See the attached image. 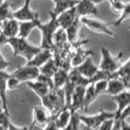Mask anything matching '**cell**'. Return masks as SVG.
<instances>
[{
    "instance_id": "7dc6e473",
    "label": "cell",
    "mask_w": 130,
    "mask_h": 130,
    "mask_svg": "<svg viewBox=\"0 0 130 130\" xmlns=\"http://www.w3.org/2000/svg\"><path fill=\"white\" fill-rule=\"evenodd\" d=\"M129 29H130V26H129Z\"/></svg>"
},
{
    "instance_id": "ab89813d",
    "label": "cell",
    "mask_w": 130,
    "mask_h": 130,
    "mask_svg": "<svg viewBox=\"0 0 130 130\" xmlns=\"http://www.w3.org/2000/svg\"><path fill=\"white\" fill-rule=\"evenodd\" d=\"M7 37L4 35V34L0 32V46H2V45H5V44H7Z\"/></svg>"
},
{
    "instance_id": "484cf974",
    "label": "cell",
    "mask_w": 130,
    "mask_h": 130,
    "mask_svg": "<svg viewBox=\"0 0 130 130\" xmlns=\"http://www.w3.org/2000/svg\"><path fill=\"white\" fill-rule=\"evenodd\" d=\"M119 78L123 82L124 84H127L130 80V58L128 59V61L126 63H123L122 66H120L117 70Z\"/></svg>"
},
{
    "instance_id": "ee69618b",
    "label": "cell",
    "mask_w": 130,
    "mask_h": 130,
    "mask_svg": "<svg viewBox=\"0 0 130 130\" xmlns=\"http://www.w3.org/2000/svg\"><path fill=\"white\" fill-rule=\"evenodd\" d=\"M4 1H5V0H0V5H1L2 2H4Z\"/></svg>"
},
{
    "instance_id": "ffe728a7",
    "label": "cell",
    "mask_w": 130,
    "mask_h": 130,
    "mask_svg": "<svg viewBox=\"0 0 130 130\" xmlns=\"http://www.w3.org/2000/svg\"><path fill=\"white\" fill-rule=\"evenodd\" d=\"M25 84H26V86L28 87L29 89H32V91L35 93L37 96L40 97V99H43L45 95L49 93L50 91H51V88H50L47 85L41 83V82L39 80H29V82H25ZM53 89V88H52Z\"/></svg>"
},
{
    "instance_id": "4316f807",
    "label": "cell",
    "mask_w": 130,
    "mask_h": 130,
    "mask_svg": "<svg viewBox=\"0 0 130 130\" xmlns=\"http://www.w3.org/2000/svg\"><path fill=\"white\" fill-rule=\"evenodd\" d=\"M12 18L11 5L9 1H4L0 5V22H5L7 19Z\"/></svg>"
},
{
    "instance_id": "ba28073f",
    "label": "cell",
    "mask_w": 130,
    "mask_h": 130,
    "mask_svg": "<svg viewBox=\"0 0 130 130\" xmlns=\"http://www.w3.org/2000/svg\"><path fill=\"white\" fill-rule=\"evenodd\" d=\"M31 1L32 0H25L23 7L16 11H12V18L17 19L18 22H25V21H33L39 17V14L34 12L31 9Z\"/></svg>"
},
{
    "instance_id": "6da1fadb",
    "label": "cell",
    "mask_w": 130,
    "mask_h": 130,
    "mask_svg": "<svg viewBox=\"0 0 130 130\" xmlns=\"http://www.w3.org/2000/svg\"><path fill=\"white\" fill-rule=\"evenodd\" d=\"M7 44L11 46L15 57H23L26 61L31 60L41 50L40 46L32 45L31 43L27 42L26 39H23V37L19 36L8 39L7 40Z\"/></svg>"
},
{
    "instance_id": "8fae6325",
    "label": "cell",
    "mask_w": 130,
    "mask_h": 130,
    "mask_svg": "<svg viewBox=\"0 0 130 130\" xmlns=\"http://www.w3.org/2000/svg\"><path fill=\"white\" fill-rule=\"evenodd\" d=\"M74 69L78 72V74H80L82 76L91 79L95 75V72L99 70V67H96L94 64L93 60H92V57H88V58L85 59L80 64L74 67Z\"/></svg>"
},
{
    "instance_id": "7bdbcfd3",
    "label": "cell",
    "mask_w": 130,
    "mask_h": 130,
    "mask_svg": "<svg viewBox=\"0 0 130 130\" xmlns=\"http://www.w3.org/2000/svg\"><path fill=\"white\" fill-rule=\"evenodd\" d=\"M126 89H127V91H128V92H130V80H129L128 83L126 84Z\"/></svg>"
},
{
    "instance_id": "1f68e13d",
    "label": "cell",
    "mask_w": 130,
    "mask_h": 130,
    "mask_svg": "<svg viewBox=\"0 0 130 130\" xmlns=\"http://www.w3.org/2000/svg\"><path fill=\"white\" fill-rule=\"evenodd\" d=\"M22 83L16 78V77H14V76H11L10 75V76L7 78V80H6L7 91H14V89H16Z\"/></svg>"
},
{
    "instance_id": "5bb4252c",
    "label": "cell",
    "mask_w": 130,
    "mask_h": 130,
    "mask_svg": "<svg viewBox=\"0 0 130 130\" xmlns=\"http://www.w3.org/2000/svg\"><path fill=\"white\" fill-rule=\"evenodd\" d=\"M111 100L116 102L117 105H118L117 106V110H116V117H114V119H116L120 116V113L123 111L124 107L128 106L130 104V92L123 91L117 95H112Z\"/></svg>"
},
{
    "instance_id": "b9f144b4",
    "label": "cell",
    "mask_w": 130,
    "mask_h": 130,
    "mask_svg": "<svg viewBox=\"0 0 130 130\" xmlns=\"http://www.w3.org/2000/svg\"><path fill=\"white\" fill-rule=\"evenodd\" d=\"M93 4L95 5H99V4H101V2H103V1H110V0H91Z\"/></svg>"
},
{
    "instance_id": "e575fe53",
    "label": "cell",
    "mask_w": 130,
    "mask_h": 130,
    "mask_svg": "<svg viewBox=\"0 0 130 130\" xmlns=\"http://www.w3.org/2000/svg\"><path fill=\"white\" fill-rule=\"evenodd\" d=\"M130 117V104L128 106H126L123 109V111L120 113V116L118 117V118H116V120H119L120 122H123V121H126L127 119H128Z\"/></svg>"
},
{
    "instance_id": "3957f363",
    "label": "cell",
    "mask_w": 130,
    "mask_h": 130,
    "mask_svg": "<svg viewBox=\"0 0 130 130\" xmlns=\"http://www.w3.org/2000/svg\"><path fill=\"white\" fill-rule=\"evenodd\" d=\"M42 104L46 110L51 112V116L59 113L64 106V92L63 88H53L41 99Z\"/></svg>"
},
{
    "instance_id": "cb8c5ba5",
    "label": "cell",
    "mask_w": 130,
    "mask_h": 130,
    "mask_svg": "<svg viewBox=\"0 0 130 130\" xmlns=\"http://www.w3.org/2000/svg\"><path fill=\"white\" fill-rule=\"evenodd\" d=\"M58 68H59L58 63H57L56 60H54L53 57H52V58H50L44 64H42L39 69H40V72H41L42 75H45V76L52 78V77L54 76V74H56V71L58 70Z\"/></svg>"
},
{
    "instance_id": "74e56055",
    "label": "cell",
    "mask_w": 130,
    "mask_h": 130,
    "mask_svg": "<svg viewBox=\"0 0 130 130\" xmlns=\"http://www.w3.org/2000/svg\"><path fill=\"white\" fill-rule=\"evenodd\" d=\"M7 130H33V127H29V129L27 128V127H22V128H19V127H16V126H14V124L11 123V121L9 122V124H8V128H7Z\"/></svg>"
},
{
    "instance_id": "d6986e66",
    "label": "cell",
    "mask_w": 130,
    "mask_h": 130,
    "mask_svg": "<svg viewBox=\"0 0 130 130\" xmlns=\"http://www.w3.org/2000/svg\"><path fill=\"white\" fill-rule=\"evenodd\" d=\"M71 113H72V110L70 109V107L69 106H63L59 113L54 114V117H56L57 128H58L59 130H62L64 127L67 126V123H68L69 120H70Z\"/></svg>"
},
{
    "instance_id": "44dd1931",
    "label": "cell",
    "mask_w": 130,
    "mask_h": 130,
    "mask_svg": "<svg viewBox=\"0 0 130 130\" xmlns=\"http://www.w3.org/2000/svg\"><path fill=\"white\" fill-rule=\"evenodd\" d=\"M80 17L77 16L75 18V21L67 27L64 31L67 34V41L70 42V43H75L77 41V37H78V31H79V26H80Z\"/></svg>"
},
{
    "instance_id": "603a6c76",
    "label": "cell",
    "mask_w": 130,
    "mask_h": 130,
    "mask_svg": "<svg viewBox=\"0 0 130 130\" xmlns=\"http://www.w3.org/2000/svg\"><path fill=\"white\" fill-rule=\"evenodd\" d=\"M68 72L69 71L67 69L59 67L58 70L54 74V76L52 77V79H53V88H63V86L68 80Z\"/></svg>"
},
{
    "instance_id": "8992f818",
    "label": "cell",
    "mask_w": 130,
    "mask_h": 130,
    "mask_svg": "<svg viewBox=\"0 0 130 130\" xmlns=\"http://www.w3.org/2000/svg\"><path fill=\"white\" fill-rule=\"evenodd\" d=\"M80 23L84 24L87 28H89L92 32L97 34H104L110 37H114L116 34L109 28L110 24H105L103 22L96 21V19H92V18H87V17H80Z\"/></svg>"
},
{
    "instance_id": "60d3db41",
    "label": "cell",
    "mask_w": 130,
    "mask_h": 130,
    "mask_svg": "<svg viewBox=\"0 0 130 130\" xmlns=\"http://www.w3.org/2000/svg\"><path fill=\"white\" fill-rule=\"evenodd\" d=\"M121 123V130H130V124H127L126 121L120 122Z\"/></svg>"
},
{
    "instance_id": "5b68a950",
    "label": "cell",
    "mask_w": 130,
    "mask_h": 130,
    "mask_svg": "<svg viewBox=\"0 0 130 130\" xmlns=\"http://www.w3.org/2000/svg\"><path fill=\"white\" fill-rule=\"evenodd\" d=\"M116 117V111L113 112H107V111H101L99 112L95 116H83V114H79V119H80V122L84 123L87 128H91L94 130H97L106 120L110 119H114Z\"/></svg>"
},
{
    "instance_id": "2e32d148",
    "label": "cell",
    "mask_w": 130,
    "mask_h": 130,
    "mask_svg": "<svg viewBox=\"0 0 130 130\" xmlns=\"http://www.w3.org/2000/svg\"><path fill=\"white\" fill-rule=\"evenodd\" d=\"M76 17H77V15H76V9H75V7L69 8V9H67L66 11L61 12L60 15L57 16V21H58L59 27L66 29L67 27L75 21Z\"/></svg>"
},
{
    "instance_id": "7402d4cb",
    "label": "cell",
    "mask_w": 130,
    "mask_h": 130,
    "mask_svg": "<svg viewBox=\"0 0 130 130\" xmlns=\"http://www.w3.org/2000/svg\"><path fill=\"white\" fill-rule=\"evenodd\" d=\"M78 1L79 0H58L57 2H54V8L52 11H50V14L58 16L61 12L66 11L67 9L75 7Z\"/></svg>"
},
{
    "instance_id": "4dcf8cb0",
    "label": "cell",
    "mask_w": 130,
    "mask_h": 130,
    "mask_svg": "<svg viewBox=\"0 0 130 130\" xmlns=\"http://www.w3.org/2000/svg\"><path fill=\"white\" fill-rule=\"evenodd\" d=\"M127 18H130V2L127 5H124L122 11L120 12V17L116 22H113V23H111V24L114 25V26H119V25H121Z\"/></svg>"
},
{
    "instance_id": "d6a6232c",
    "label": "cell",
    "mask_w": 130,
    "mask_h": 130,
    "mask_svg": "<svg viewBox=\"0 0 130 130\" xmlns=\"http://www.w3.org/2000/svg\"><path fill=\"white\" fill-rule=\"evenodd\" d=\"M35 80H39V82H41V83L47 85V86H49L51 89L53 88V79L50 78V77H47V76H45V75H42L41 72H40L39 76L36 77Z\"/></svg>"
},
{
    "instance_id": "f6af8a7d",
    "label": "cell",
    "mask_w": 130,
    "mask_h": 130,
    "mask_svg": "<svg viewBox=\"0 0 130 130\" xmlns=\"http://www.w3.org/2000/svg\"><path fill=\"white\" fill-rule=\"evenodd\" d=\"M52 1H53V2H57V1H58V0H52Z\"/></svg>"
},
{
    "instance_id": "d590c367",
    "label": "cell",
    "mask_w": 130,
    "mask_h": 130,
    "mask_svg": "<svg viewBox=\"0 0 130 130\" xmlns=\"http://www.w3.org/2000/svg\"><path fill=\"white\" fill-rule=\"evenodd\" d=\"M112 124H113V119H110V120H106L105 122H104L103 124H102L101 127H100L97 130H110L112 127Z\"/></svg>"
},
{
    "instance_id": "7a4b0ae2",
    "label": "cell",
    "mask_w": 130,
    "mask_h": 130,
    "mask_svg": "<svg viewBox=\"0 0 130 130\" xmlns=\"http://www.w3.org/2000/svg\"><path fill=\"white\" fill-rule=\"evenodd\" d=\"M42 34V43L41 49H49L53 51L54 43H53V35L56 31L59 28V24L57 21V16L50 14V21L47 23H42L41 21L37 24V27Z\"/></svg>"
},
{
    "instance_id": "4fadbf2b",
    "label": "cell",
    "mask_w": 130,
    "mask_h": 130,
    "mask_svg": "<svg viewBox=\"0 0 130 130\" xmlns=\"http://www.w3.org/2000/svg\"><path fill=\"white\" fill-rule=\"evenodd\" d=\"M18 31H19V22L17 19L10 18V19H7V21L2 22L1 33L7 39L18 36Z\"/></svg>"
},
{
    "instance_id": "bcb514c9",
    "label": "cell",
    "mask_w": 130,
    "mask_h": 130,
    "mask_svg": "<svg viewBox=\"0 0 130 130\" xmlns=\"http://www.w3.org/2000/svg\"><path fill=\"white\" fill-rule=\"evenodd\" d=\"M1 25H2V23H1V22H0V28H1Z\"/></svg>"
},
{
    "instance_id": "277c9868",
    "label": "cell",
    "mask_w": 130,
    "mask_h": 130,
    "mask_svg": "<svg viewBox=\"0 0 130 130\" xmlns=\"http://www.w3.org/2000/svg\"><path fill=\"white\" fill-rule=\"evenodd\" d=\"M101 54L102 58L99 68L104 71L110 72V74H113L120 67V60H121V57L124 54V52H120L118 56H113L109 50L103 46L101 47Z\"/></svg>"
},
{
    "instance_id": "30bf717a",
    "label": "cell",
    "mask_w": 130,
    "mask_h": 130,
    "mask_svg": "<svg viewBox=\"0 0 130 130\" xmlns=\"http://www.w3.org/2000/svg\"><path fill=\"white\" fill-rule=\"evenodd\" d=\"M76 15L78 17H87L89 15H97L99 9L96 5L93 4L91 0H79L75 6Z\"/></svg>"
},
{
    "instance_id": "9c48e42d",
    "label": "cell",
    "mask_w": 130,
    "mask_h": 130,
    "mask_svg": "<svg viewBox=\"0 0 130 130\" xmlns=\"http://www.w3.org/2000/svg\"><path fill=\"white\" fill-rule=\"evenodd\" d=\"M85 88L86 86H76L71 94L70 100V109L75 112L84 110V101H85Z\"/></svg>"
},
{
    "instance_id": "7c38bea8",
    "label": "cell",
    "mask_w": 130,
    "mask_h": 130,
    "mask_svg": "<svg viewBox=\"0 0 130 130\" xmlns=\"http://www.w3.org/2000/svg\"><path fill=\"white\" fill-rule=\"evenodd\" d=\"M52 57H53V51H52V50L41 49L31 60L26 61V64L27 66H33V67L40 68L42 64H44L47 60L50 58H52Z\"/></svg>"
},
{
    "instance_id": "f1b7e54d",
    "label": "cell",
    "mask_w": 130,
    "mask_h": 130,
    "mask_svg": "<svg viewBox=\"0 0 130 130\" xmlns=\"http://www.w3.org/2000/svg\"><path fill=\"white\" fill-rule=\"evenodd\" d=\"M92 56H93V52L92 51H83V50H78V52L72 57V60L70 61V63H71L72 67H76V66H78V64H80L86 58L92 57Z\"/></svg>"
},
{
    "instance_id": "ac0fdd59",
    "label": "cell",
    "mask_w": 130,
    "mask_h": 130,
    "mask_svg": "<svg viewBox=\"0 0 130 130\" xmlns=\"http://www.w3.org/2000/svg\"><path fill=\"white\" fill-rule=\"evenodd\" d=\"M40 22V18L33 19V21H25V22H19V31H18V36L23 37V39H27L29 34L32 33L33 29L37 27V24Z\"/></svg>"
},
{
    "instance_id": "e0dca14e",
    "label": "cell",
    "mask_w": 130,
    "mask_h": 130,
    "mask_svg": "<svg viewBox=\"0 0 130 130\" xmlns=\"http://www.w3.org/2000/svg\"><path fill=\"white\" fill-rule=\"evenodd\" d=\"M123 91H126V84L120 78L116 77V78H110L107 80V87L105 91L107 95L112 96V95H117Z\"/></svg>"
},
{
    "instance_id": "9a60e30c",
    "label": "cell",
    "mask_w": 130,
    "mask_h": 130,
    "mask_svg": "<svg viewBox=\"0 0 130 130\" xmlns=\"http://www.w3.org/2000/svg\"><path fill=\"white\" fill-rule=\"evenodd\" d=\"M33 114H34V120H33V123H32V127L34 128V126H39V127H45L46 123L49 122L50 116L49 113L46 112V110H44L43 107L41 106H35L33 110Z\"/></svg>"
},
{
    "instance_id": "83f0119b",
    "label": "cell",
    "mask_w": 130,
    "mask_h": 130,
    "mask_svg": "<svg viewBox=\"0 0 130 130\" xmlns=\"http://www.w3.org/2000/svg\"><path fill=\"white\" fill-rule=\"evenodd\" d=\"M80 119H79V114L78 112L72 111L71 117L69 122L67 123V126L64 127L62 130H80Z\"/></svg>"
},
{
    "instance_id": "8d00e7d4",
    "label": "cell",
    "mask_w": 130,
    "mask_h": 130,
    "mask_svg": "<svg viewBox=\"0 0 130 130\" xmlns=\"http://www.w3.org/2000/svg\"><path fill=\"white\" fill-rule=\"evenodd\" d=\"M9 64L10 63H9L8 61H6L4 58V56L0 53V70H6V69L9 67Z\"/></svg>"
},
{
    "instance_id": "f546056e",
    "label": "cell",
    "mask_w": 130,
    "mask_h": 130,
    "mask_svg": "<svg viewBox=\"0 0 130 130\" xmlns=\"http://www.w3.org/2000/svg\"><path fill=\"white\" fill-rule=\"evenodd\" d=\"M7 78L0 79V100L2 103V110L6 113L9 114L8 112V105H7V85H6Z\"/></svg>"
},
{
    "instance_id": "836d02e7",
    "label": "cell",
    "mask_w": 130,
    "mask_h": 130,
    "mask_svg": "<svg viewBox=\"0 0 130 130\" xmlns=\"http://www.w3.org/2000/svg\"><path fill=\"white\" fill-rule=\"evenodd\" d=\"M110 5H111V8L113 9L114 11H118V12H121L122 9L124 7V4L121 1V0H110Z\"/></svg>"
},
{
    "instance_id": "d4e9b609",
    "label": "cell",
    "mask_w": 130,
    "mask_h": 130,
    "mask_svg": "<svg viewBox=\"0 0 130 130\" xmlns=\"http://www.w3.org/2000/svg\"><path fill=\"white\" fill-rule=\"evenodd\" d=\"M97 95L95 93L94 83H89L85 88V101H84V110H87L92 103L96 100Z\"/></svg>"
},
{
    "instance_id": "f35d334b",
    "label": "cell",
    "mask_w": 130,
    "mask_h": 130,
    "mask_svg": "<svg viewBox=\"0 0 130 130\" xmlns=\"http://www.w3.org/2000/svg\"><path fill=\"white\" fill-rule=\"evenodd\" d=\"M110 130H121V123H120L119 120L113 119V124H112Z\"/></svg>"
},
{
    "instance_id": "52a82bcc",
    "label": "cell",
    "mask_w": 130,
    "mask_h": 130,
    "mask_svg": "<svg viewBox=\"0 0 130 130\" xmlns=\"http://www.w3.org/2000/svg\"><path fill=\"white\" fill-rule=\"evenodd\" d=\"M39 74H40V69L37 67L25 64L24 67L18 68L10 75L16 77L21 83H25V82H29V80H35L36 77L39 76Z\"/></svg>"
}]
</instances>
